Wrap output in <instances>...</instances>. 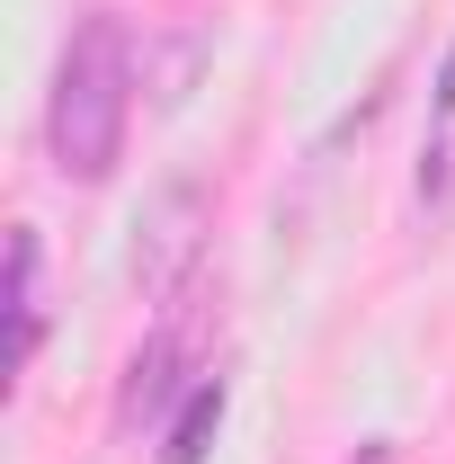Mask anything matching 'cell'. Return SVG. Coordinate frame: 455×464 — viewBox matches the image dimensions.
<instances>
[{"instance_id": "8992f818", "label": "cell", "mask_w": 455, "mask_h": 464, "mask_svg": "<svg viewBox=\"0 0 455 464\" xmlns=\"http://www.w3.org/2000/svg\"><path fill=\"white\" fill-rule=\"evenodd\" d=\"M357 464H393V447H357Z\"/></svg>"}, {"instance_id": "5b68a950", "label": "cell", "mask_w": 455, "mask_h": 464, "mask_svg": "<svg viewBox=\"0 0 455 464\" xmlns=\"http://www.w3.org/2000/svg\"><path fill=\"white\" fill-rule=\"evenodd\" d=\"M438 108L455 116V54H447V81H438Z\"/></svg>"}, {"instance_id": "7a4b0ae2", "label": "cell", "mask_w": 455, "mask_h": 464, "mask_svg": "<svg viewBox=\"0 0 455 464\" xmlns=\"http://www.w3.org/2000/svg\"><path fill=\"white\" fill-rule=\"evenodd\" d=\"M215 429H224V375H206V384L188 393V411H179L170 438H161V464H206Z\"/></svg>"}, {"instance_id": "6da1fadb", "label": "cell", "mask_w": 455, "mask_h": 464, "mask_svg": "<svg viewBox=\"0 0 455 464\" xmlns=\"http://www.w3.org/2000/svg\"><path fill=\"white\" fill-rule=\"evenodd\" d=\"M125 108H134V45L116 18H81L72 45H63V72H54V170L63 179H108L116 152H125Z\"/></svg>"}, {"instance_id": "277c9868", "label": "cell", "mask_w": 455, "mask_h": 464, "mask_svg": "<svg viewBox=\"0 0 455 464\" xmlns=\"http://www.w3.org/2000/svg\"><path fill=\"white\" fill-rule=\"evenodd\" d=\"M161 375H170V340H152L134 357V384H125V420H143V411L161 402Z\"/></svg>"}, {"instance_id": "3957f363", "label": "cell", "mask_w": 455, "mask_h": 464, "mask_svg": "<svg viewBox=\"0 0 455 464\" xmlns=\"http://www.w3.org/2000/svg\"><path fill=\"white\" fill-rule=\"evenodd\" d=\"M9 304H18V366L36 357V232H9Z\"/></svg>"}]
</instances>
